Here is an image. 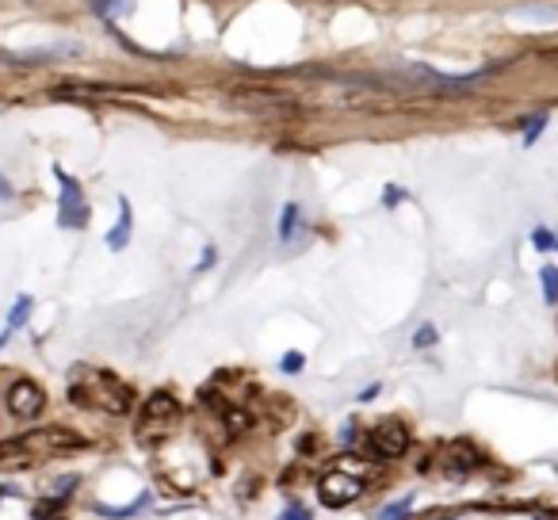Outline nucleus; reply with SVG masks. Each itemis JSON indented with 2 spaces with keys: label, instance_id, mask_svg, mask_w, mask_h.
<instances>
[{
  "label": "nucleus",
  "instance_id": "1",
  "mask_svg": "<svg viewBox=\"0 0 558 520\" xmlns=\"http://www.w3.org/2000/svg\"><path fill=\"white\" fill-rule=\"evenodd\" d=\"M70 398L77 406H96V410L108 413H131L134 406V390L111 372H88L85 379L70 387Z\"/></svg>",
  "mask_w": 558,
  "mask_h": 520
},
{
  "label": "nucleus",
  "instance_id": "2",
  "mask_svg": "<svg viewBox=\"0 0 558 520\" xmlns=\"http://www.w3.org/2000/svg\"><path fill=\"white\" fill-rule=\"evenodd\" d=\"M180 421V402L172 395H165V390H157V395H149L146 402H142V413H138V433L146 436H165L172 425Z\"/></svg>",
  "mask_w": 558,
  "mask_h": 520
},
{
  "label": "nucleus",
  "instance_id": "3",
  "mask_svg": "<svg viewBox=\"0 0 558 520\" xmlns=\"http://www.w3.org/2000/svg\"><path fill=\"white\" fill-rule=\"evenodd\" d=\"M4 406H9L12 418L35 421L43 410H47V390H43L35 379H16L9 390H4Z\"/></svg>",
  "mask_w": 558,
  "mask_h": 520
},
{
  "label": "nucleus",
  "instance_id": "4",
  "mask_svg": "<svg viewBox=\"0 0 558 520\" xmlns=\"http://www.w3.org/2000/svg\"><path fill=\"white\" fill-rule=\"evenodd\" d=\"M318 494L329 509H341V505L356 501V497L364 494V479H356V474H349V471H329L326 479L318 482Z\"/></svg>",
  "mask_w": 558,
  "mask_h": 520
},
{
  "label": "nucleus",
  "instance_id": "5",
  "mask_svg": "<svg viewBox=\"0 0 558 520\" xmlns=\"http://www.w3.org/2000/svg\"><path fill=\"white\" fill-rule=\"evenodd\" d=\"M372 451L379 459H398L410 451V428L402 421H383L372 428Z\"/></svg>",
  "mask_w": 558,
  "mask_h": 520
},
{
  "label": "nucleus",
  "instance_id": "6",
  "mask_svg": "<svg viewBox=\"0 0 558 520\" xmlns=\"http://www.w3.org/2000/svg\"><path fill=\"white\" fill-rule=\"evenodd\" d=\"M54 177L62 180V203H58V222L62 226H85L88 222V207L81 199V184L73 177H65L62 169H54Z\"/></svg>",
  "mask_w": 558,
  "mask_h": 520
},
{
  "label": "nucleus",
  "instance_id": "7",
  "mask_svg": "<svg viewBox=\"0 0 558 520\" xmlns=\"http://www.w3.org/2000/svg\"><path fill=\"white\" fill-rule=\"evenodd\" d=\"M126 241H131V203L126 199H119V222H116V230L108 233V249H126Z\"/></svg>",
  "mask_w": 558,
  "mask_h": 520
},
{
  "label": "nucleus",
  "instance_id": "8",
  "mask_svg": "<svg viewBox=\"0 0 558 520\" xmlns=\"http://www.w3.org/2000/svg\"><path fill=\"white\" fill-rule=\"evenodd\" d=\"M539 283H543V303L558 306V268L555 265L539 268Z\"/></svg>",
  "mask_w": 558,
  "mask_h": 520
},
{
  "label": "nucleus",
  "instance_id": "9",
  "mask_svg": "<svg viewBox=\"0 0 558 520\" xmlns=\"http://www.w3.org/2000/svg\"><path fill=\"white\" fill-rule=\"evenodd\" d=\"M295 222H299V207L295 203H283V210H279V238L288 241L295 233Z\"/></svg>",
  "mask_w": 558,
  "mask_h": 520
},
{
  "label": "nucleus",
  "instance_id": "10",
  "mask_svg": "<svg viewBox=\"0 0 558 520\" xmlns=\"http://www.w3.org/2000/svg\"><path fill=\"white\" fill-rule=\"evenodd\" d=\"M27 314H32V299H27V295H20V299H16V306H12V314H9V334H12V329H20V326H24V322H27Z\"/></svg>",
  "mask_w": 558,
  "mask_h": 520
},
{
  "label": "nucleus",
  "instance_id": "11",
  "mask_svg": "<svg viewBox=\"0 0 558 520\" xmlns=\"http://www.w3.org/2000/svg\"><path fill=\"white\" fill-rule=\"evenodd\" d=\"M413 512V497H402V501L387 505V509H379V520H402Z\"/></svg>",
  "mask_w": 558,
  "mask_h": 520
},
{
  "label": "nucleus",
  "instance_id": "12",
  "mask_svg": "<svg viewBox=\"0 0 558 520\" xmlns=\"http://www.w3.org/2000/svg\"><path fill=\"white\" fill-rule=\"evenodd\" d=\"M532 245L539 249V253H550V249H555V233H550L547 226H535V230H532Z\"/></svg>",
  "mask_w": 558,
  "mask_h": 520
},
{
  "label": "nucleus",
  "instance_id": "13",
  "mask_svg": "<svg viewBox=\"0 0 558 520\" xmlns=\"http://www.w3.org/2000/svg\"><path fill=\"white\" fill-rule=\"evenodd\" d=\"M306 367V356L303 352H288V356L279 360V372H288V375H299Z\"/></svg>",
  "mask_w": 558,
  "mask_h": 520
},
{
  "label": "nucleus",
  "instance_id": "14",
  "mask_svg": "<svg viewBox=\"0 0 558 520\" xmlns=\"http://www.w3.org/2000/svg\"><path fill=\"white\" fill-rule=\"evenodd\" d=\"M543 126H547V116H535V119H527L524 123V146H532L535 138L543 134Z\"/></svg>",
  "mask_w": 558,
  "mask_h": 520
},
{
  "label": "nucleus",
  "instance_id": "15",
  "mask_svg": "<svg viewBox=\"0 0 558 520\" xmlns=\"http://www.w3.org/2000/svg\"><path fill=\"white\" fill-rule=\"evenodd\" d=\"M436 344V329L433 326H421L417 337H413V349H433Z\"/></svg>",
  "mask_w": 558,
  "mask_h": 520
},
{
  "label": "nucleus",
  "instance_id": "16",
  "mask_svg": "<svg viewBox=\"0 0 558 520\" xmlns=\"http://www.w3.org/2000/svg\"><path fill=\"white\" fill-rule=\"evenodd\" d=\"M279 520H311V512L295 501V505H288V509H283V517H279Z\"/></svg>",
  "mask_w": 558,
  "mask_h": 520
},
{
  "label": "nucleus",
  "instance_id": "17",
  "mask_svg": "<svg viewBox=\"0 0 558 520\" xmlns=\"http://www.w3.org/2000/svg\"><path fill=\"white\" fill-rule=\"evenodd\" d=\"M555 249H558V238H555Z\"/></svg>",
  "mask_w": 558,
  "mask_h": 520
}]
</instances>
